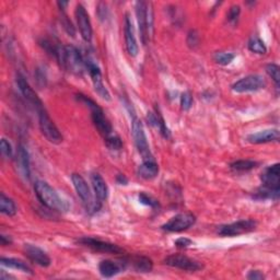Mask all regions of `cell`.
<instances>
[{"label": "cell", "mask_w": 280, "mask_h": 280, "mask_svg": "<svg viewBox=\"0 0 280 280\" xmlns=\"http://www.w3.org/2000/svg\"><path fill=\"white\" fill-rule=\"evenodd\" d=\"M54 55L63 69L76 76H81L86 69V63L80 50L72 45H58L55 47Z\"/></svg>", "instance_id": "cell-1"}, {"label": "cell", "mask_w": 280, "mask_h": 280, "mask_svg": "<svg viewBox=\"0 0 280 280\" xmlns=\"http://www.w3.org/2000/svg\"><path fill=\"white\" fill-rule=\"evenodd\" d=\"M39 200L49 210L57 211V213H67L69 210L68 202L59 196L58 193L45 181H36L34 184Z\"/></svg>", "instance_id": "cell-2"}, {"label": "cell", "mask_w": 280, "mask_h": 280, "mask_svg": "<svg viewBox=\"0 0 280 280\" xmlns=\"http://www.w3.org/2000/svg\"><path fill=\"white\" fill-rule=\"evenodd\" d=\"M136 16L139 27L140 38L143 45H147L154 33V10L152 5L146 2L136 3Z\"/></svg>", "instance_id": "cell-3"}, {"label": "cell", "mask_w": 280, "mask_h": 280, "mask_svg": "<svg viewBox=\"0 0 280 280\" xmlns=\"http://www.w3.org/2000/svg\"><path fill=\"white\" fill-rule=\"evenodd\" d=\"M71 181L76 192H77V195L81 199L83 206L86 207L88 213L89 214L97 213L101 207V201L98 198H95L92 196V193L86 180H84L80 174L74 173L71 175Z\"/></svg>", "instance_id": "cell-4"}, {"label": "cell", "mask_w": 280, "mask_h": 280, "mask_svg": "<svg viewBox=\"0 0 280 280\" xmlns=\"http://www.w3.org/2000/svg\"><path fill=\"white\" fill-rule=\"evenodd\" d=\"M77 99L80 100L83 103H86L90 109H91V116H92V122L95 124L96 128L98 129V132L103 136V137H107V136L113 134V127L112 124L109 123V121L106 118V116L104 115L103 111H102V108L96 103L95 101H92L91 99H89L88 97L83 96V95H78Z\"/></svg>", "instance_id": "cell-5"}, {"label": "cell", "mask_w": 280, "mask_h": 280, "mask_svg": "<svg viewBox=\"0 0 280 280\" xmlns=\"http://www.w3.org/2000/svg\"><path fill=\"white\" fill-rule=\"evenodd\" d=\"M39 114V125L40 129L43 134L44 137L49 141L54 143V145H58L63 141V135L57 128L55 123L52 121V118L49 117L46 109L43 108L38 112Z\"/></svg>", "instance_id": "cell-6"}, {"label": "cell", "mask_w": 280, "mask_h": 280, "mask_svg": "<svg viewBox=\"0 0 280 280\" xmlns=\"http://www.w3.org/2000/svg\"><path fill=\"white\" fill-rule=\"evenodd\" d=\"M132 129H133L134 139H135V145H136V147H137L138 152L141 155L143 161L154 160V157H152V155H151L145 129H143V126H142L141 122L136 116H134V118H133Z\"/></svg>", "instance_id": "cell-7"}, {"label": "cell", "mask_w": 280, "mask_h": 280, "mask_svg": "<svg viewBox=\"0 0 280 280\" xmlns=\"http://www.w3.org/2000/svg\"><path fill=\"white\" fill-rule=\"evenodd\" d=\"M257 222L253 219H244L239 221L225 225L218 228V234L221 236H237L255 230Z\"/></svg>", "instance_id": "cell-8"}, {"label": "cell", "mask_w": 280, "mask_h": 280, "mask_svg": "<svg viewBox=\"0 0 280 280\" xmlns=\"http://www.w3.org/2000/svg\"><path fill=\"white\" fill-rule=\"evenodd\" d=\"M266 87L265 79L259 74H250L236 81L232 90L236 93H248V92H256L258 90L264 89Z\"/></svg>", "instance_id": "cell-9"}, {"label": "cell", "mask_w": 280, "mask_h": 280, "mask_svg": "<svg viewBox=\"0 0 280 280\" xmlns=\"http://www.w3.org/2000/svg\"><path fill=\"white\" fill-rule=\"evenodd\" d=\"M195 222H196V217L193 214L182 213L170 219L162 226V229L167 232H182L194 226Z\"/></svg>", "instance_id": "cell-10"}, {"label": "cell", "mask_w": 280, "mask_h": 280, "mask_svg": "<svg viewBox=\"0 0 280 280\" xmlns=\"http://www.w3.org/2000/svg\"><path fill=\"white\" fill-rule=\"evenodd\" d=\"M84 63H86V68L88 69L90 77L92 79L93 87H95V90L99 95V97H101L102 99L105 100V101L111 100L109 92L105 88L103 80H102V73H101L99 66L90 58L84 59Z\"/></svg>", "instance_id": "cell-11"}, {"label": "cell", "mask_w": 280, "mask_h": 280, "mask_svg": "<svg viewBox=\"0 0 280 280\" xmlns=\"http://www.w3.org/2000/svg\"><path fill=\"white\" fill-rule=\"evenodd\" d=\"M164 264L185 271H198L203 268L200 262L186 255H182V254H173V255L167 256L164 259Z\"/></svg>", "instance_id": "cell-12"}, {"label": "cell", "mask_w": 280, "mask_h": 280, "mask_svg": "<svg viewBox=\"0 0 280 280\" xmlns=\"http://www.w3.org/2000/svg\"><path fill=\"white\" fill-rule=\"evenodd\" d=\"M78 243L84 245V247H88L92 250L102 252V253H109V254H123L124 250L121 249L118 245L101 241L99 239H95V237H89L84 236L78 240Z\"/></svg>", "instance_id": "cell-13"}, {"label": "cell", "mask_w": 280, "mask_h": 280, "mask_svg": "<svg viewBox=\"0 0 280 280\" xmlns=\"http://www.w3.org/2000/svg\"><path fill=\"white\" fill-rule=\"evenodd\" d=\"M74 13H76V19H77V24H78V28L83 41L87 42V43H90L92 40L93 32H92V25H91L89 13L87 12L86 8L80 4L76 7Z\"/></svg>", "instance_id": "cell-14"}, {"label": "cell", "mask_w": 280, "mask_h": 280, "mask_svg": "<svg viewBox=\"0 0 280 280\" xmlns=\"http://www.w3.org/2000/svg\"><path fill=\"white\" fill-rule=\"evenodd\" d=\"M16 84H18V88L20 92L22 93L24 99L27 100L31 105H33L38 112L41 111V109L45 108L43 105V102L41 101V99L36 95V92L33 90V88L30 86L29 82L25 80V78L22 74L16 76Z\"/></svg>", "instance_id": "cell-15"}, {"label": "cell", "mask_w": 280, "mask_h": 280, "mask_svg": "<svg viewBox=\"0 0 280 280\" xmlns=\"http://www.w3.org/2000/svg\"><path fill=\"white\" fill-rule=\"evenodd\" d=\"M260 180L263 182L264 188L278 192L280 191V165L279 163H275L265 169V171L262 173Z\"/></svg>", "instance_id": "cell-16"}, {"label": "cell", "mask_w": 280, "mask_h": 280, "mask_svg": "<svg viewBox=\"0 0 280 280\" xmlns=\"http://www.w3.org/2000/svg\"><path fill=\"white\" fill-rule=\"evenodd\" d=\"M23 251L30 260H32L34 264H36L41 267H48L50 265V263H52L50 257L42 249L35 247V245L24 244Z\"/></svg>", "instance_id": "cell-17"}, {"label": "cell", "mask_w": 280, "mask_h": 280, "mask_svg": "<svg viewBox=\"0 0 280 280\" xmlns=\"http://www.w3.org/2000/svg\"><path fill=\"white\" fill-rule=\"evenodd\" d=\"M124 34H125V44L127 53H128L132 57H136L138 55V44L137 40L135 36V31L133 27V22L129 18V14L127 13L125 15V27H124Z\"/></svg>", "instance_id": "cell-18"}, {"label": "cell", "mask_w": 280, "mask_h": 280, "mask_svg": "<svg viewBox=\"0 0 280 280\" xmlns=\"http://www.w3.org/2000/svg\"><path fill=\"white\" fill-rule=\"evenodd\" d=\"M127 262L124 260L123 263H116L109 259L102 260L99 264V271L102 277L104 278H112L120 274L121 271L126 267Z\"/></svg>", "instance_id": "cell-19"}, {"label": "cell", "mask_w": 280, "mask_h": 280, "mask_svg": "<svg viewBox=\"0 0 280 280\" xmlns=\"http://www.w3.org/2000/svg\"><path fill=\"white\" fill-rule=\"evenodd\" d=\"M280 138V134L278 129H266L258 133H254L248 136V141L254 145H260V143H267L278 141Z\"/></svg>", "instance_id": "cell-20"}, {"label": "cell", "mask_w": 280, "mask_h": 280, "mask_svg": "<svg viewBox=\"0 0 280 280\" xmlns=\"http://www.w3.org/2000/svg\"><path fill=\"white\" fill-rule=\"evenodd\" d=\"M91 184H92V189L96 194V198H98L101 202L106 200L108 197V188L103 177H102L99 173H92Z\"/></svg>", "instance_id": "cell-21"}, {"label": "cell", "mask_w": 280, "mask_h": 280, "mask_svg": "<svg viewBox=\"0 0 280 280\" xmlns=\"http://www.w3.org/2000/svg\"><path fill=\"white\" fill-rule=\"evenodd\" d=\"M18 164L20 166V170L22 174L27 180L30 179L31 176V163H30V155L28 149L25 148L23 145L19 146L18 149Z\"/></svg>", "instance_id": "cell-22"}, {"label": "cell", "mask_w": 280, "mask_h": 280, "mask_svg": "<svg viewBox=\"0 0 280 280\" xmlns=\"http://www.w3.org/2000/svg\"><path fill=\"white\" fill-rule=\"evenodd\" d=\"M138 174L145 180H152L159 174V166L155 162V160L143 161L142 164L138 169Z\"/></svg>", "instance_id": "cell-23"}, {"label": "cell", "mask_w": 280, "mask_h": 280, "mask_svg": "<svg viewBox=\"0 0 280 280\" xmlns=\"http://www.w3.org/2000/svg\"><path fill=\"white\" fill-rule=\"evenodd\" d=\"M130 264L137 273H150L154 268V263L146 256H135L130 259Z\"/></svg>", "instance_id": "cell-24"}, {"label": "cell", "mask_w": 280, "mask_h": 280, "mask_svg": "<svg viewBox=\"0 0 280 280\" xmlns=\"http://www.w3.org/2000/svg\"><path fill=\"white\" fill-rule=\"evenodd\" d=\"M0 263H2V265L4 267L20 270V271H23V273H27V274H32L31 267L27 264V263L21 260V259L11 258V257H3L2 259H0Z\"/></svg>", "instance_id": "cell-25"}, {"label": "cell", "mask_w": 280, "mask_h": 280, "mask_svg": "<svg viewBox=\"0 0 280 280\" xmlns=\"http://www.w3.org/2000/svg\"><path fill=\"white\" fill-rule=\"evenodd\" d=\"M0 211H2L4 215H7L9 217L15 216L16 211H18L15 202L11 198L6 196L4 193H2V196H0Z\"/></svg>", "instance_id": "cell-26"}, {"label": "cell", "mask_w": 280, "mask_h": 280, "mask_svg": "<svg viewBox=\"0 0 280 280\" xmlns=\"http://www.w3.org/2000/svg\"><path fill=\"white\" fill-rule=\"evenodd\" d=\"M257 166V162L253 160H237L230 164V169L235 172H248Z\"/></svg>", "instance_id": "cell-27"}, {"label": "cell", "mask_w": 280, "mask_h": 280, "mask_svg": "<svg viewBox=\"0 0 280 280\" xmlns=\"http://www.w3.org/2000/svg\"><path fill=\"white\" fill-rule=\"evenodd\" d=\"M248 46L252 53H255L258 55H264L267 53V47H266L265 43L263 42V40H260L256 35H254L250 39Z\"/></svg>", "instance_id": "cell-28"}, {"label": "cell", "mask_w": 280, "mask_h": 280, "mask_svg": "<svg viewBox=\"0 0 280 280\" xmlns=\"http://www.w3.org/2000/svg\"><path fill=\"white\" fill-rule=\"evenodd\" d=\"M104 141L106 147L111 150H120L123 147V141L120 138V136H117L115 134L107 136V137L104 138Z\"/></svg>", "instance_id": "cell-29"}, {"label": "cell", "mask_w": 280, "mask_h": 280, "mask_svg": "<svg viewBox=\"0 0 280 280\" xmlns=\"http://www.w3.org/2000/svg\"><path fill=\"white\" fill-rule=\"evenodd\" d=\"M234 54L232 53H226V52H218L215 54V61L217 64L222 65V66H228L230 65L233 59H234Z\"/></svg>", "instance_id": "cell-30"}, {"label": "cell", "mask_w": 280, "mask_h": 280, "mask_svg": "<svg viewBox=\"0 0 280 280\" xmlns=\"http://www.w3.org/2000/svg\"><path fill=\"white\" fill-rule=\"evenodd\" d=\"M266 72L269 77L274 80L276 86L279 87L280 83V68L276 64H268L266 66Z\"/></svg>", "instance_id": "cell-31"}, {"label": "cell", "mask_w": 280, "mask_h": 280, "mask_svg": "<svg viewBox=\"0 0 280 280\" xmlns=\"http://www.w3.org/2000/svg\"><path fill=\"white\" fill-rule=\"evenodd\" d=\"M156 115H157V122H156L155 126L160 130V134L162 135L165 139L170 138V137H171V133H170L169 128L166 127L163 117L161 116V114L158 111L156 112Z\"/></svg>", "instance_id": "cell-32"}, {"label": "cell", "mask_w": 280, "mask_h": 280, "mask_svg": "<svg viewBox=\"0 0 280 280\" xmlns=\"http://www.w3.org/2000/svg\"><path fill=\"white\" fill-rule=\"evenodd\" d=\"M139 201L143 205L149 206L151 208H158L159 207V202L158 200H156L154 197H151L150 195L146 194V193H140L139 194Z\"/></svg>", "instance_id": "cell-33"}, {"label": "cell", "mask_w": 280, "mask_h": 280, "mask_svg": "<svg viewBox=\"0 0 280 280\" xmlns=\"http://www.w3.org/2000/svg\"><path fill=\"white\" fill-rule=\"evenodd\" d=\"M193 105V96L191 92H184L181 96V107L183 111H190Z\"/></svg>", "instance_id": "cell-34"}, {"label": "cell", "mask_w": 280, "mask_h": 280, "mask_svg": "<svg viewBox=\"0 0 280 280\" xmlns=\"http://www.w3.org/2000/svg\"><path fill=\"white\" fill-rule=\"evenodd\" d=\"M0 150H2V154L4 157H6L7 159H10L13 156V150H12V146L11 143L8 141L7 139L3 138L2 142H0Z\"/></svg>", "instance_id": "cell-35"}, {"label": "cell", "mask_w": 280, "mask_h": 280, "mask_svg": "<svg viewBox=\"0 0 280 280\" xmlns=\"http://www.w3.org/2000/svg\"><path fill=\"white\" fill-rule=\"evenodd\" d=\"M240 13H241V8H240V6H237V5L232 6V7L230 8V9H229L228 14H227V16H228V21H229V22H234V21H236V19L239 18Z\"/></svg>", "instance_id": "cell-36"}, {"label": "cell", "mask_w": 280, "mask_h": 280, "mask_svg": "<svg viewBox=\"0 0 280 280\" xmlns=\"http://www.w3.org/2000/svg\"><path fill=\"white\" fill-rule=\"evenodd\" d=\"M62 24H63V27L65 29V31L69 34L70 36H74V34H76V31H74V28L72 27V23L71 21L68 19V16L66 14L63 15V18H62Z\"/></svg>", "instance_id": "cell-37"}, {"label": "cell", "mask_w": 280, "mask_h": 280, "mask_svg": "<svg viewBox=\"0 0 280 280\" xmlns=\"http://www.w3.org/2000/svg\"><path fill=\"white\" fill-rule=\"evenodd\" d=\"M198 42H199L198 33L196 31L192 30L189 33V36H188V44H189V46H191L192 48H194L195 46L198 45Z\"/></svg>", "instance_id": "cell-38"}, {"label": "cell", "mask_w": 280, "mask_h": 280, "mask_svg": "<svg viewBox=\"0 0 280 280\" xmlns=\"http://www.w3.org/2000/svg\"><path fill=\"white\" fill-rule=\"evenodd\" d=\"M175 247L176 248H180V249H186L191 247V245L193 244V241L188 239V237H180V239H177L175 242Z\"/></svg>", "instance_id": "cell-39"}, {"label": "cell", "mask_w": 280, "mask_h": 280, "mask_svg": "<svg viewBox=\"0 0 280 280\" xmlns=\"http://www.w3.org/2000/svg\"><path fill=\"white\" fill-rule=\"evenodd\" d=\"M265 276L263 275V273L259 270H251L250 274L248 275V279L251 280H263Z\"/></svg>", "instance_id": "cell-40"}, {"label": "cell", "mask_w": 280, "mask_h": 280, "mask_svg": "<svg viewBox=\"0 0 280 280\" xmlns=\"http://www.w3.org/2000/svg\"><path fill=\"white\" fill-rule=\"evenodd\" d=\"M0 242H2V245H4V247H6V245H9L12 243V240L10 239L9 236H7L5 234H2L0 235Z\"/></svg>", "instance_id": "cell-41"}, {"label": "cell", "mask_w": 280, "mask_h": 280, "mask_svg": "<svg viewBox=\"0 0 280 280\" xmlns=\"http://www.w3.org/2000/svg\"><path fill=\"white\" fill-rule=\"evenodd\" d=\"M116 181L118 184H121V185H126L127 183H128V180H127L126 176L123 174H118L116 177Z\"/></svg>", "instance_id": "cell-42"}, {"label": "cell", "mask_w": 280, "mask_h": 280, "mask_svg": "<svg viewBox=\"0 0 280 280\" xmlns=\"http://www.w3.org/2000/svg\"><path fill=\"white\" fill-rule=\"evenodd\" d=\"M57 5L59 6V8H61V9L64 10L65 8H66L68 5H69V3H68V2H58Z\"/></svg>", "instance_id": "cell-43"}]
</instances>
